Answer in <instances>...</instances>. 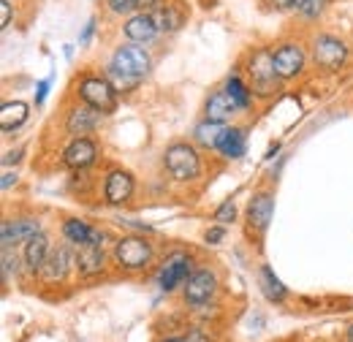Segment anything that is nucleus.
I'll list each match as a JSON object with an SVG mask.
<instances>
[{
    "label": "nucleus",
    "instance_id": "1",
    "mask_svg": "<svg viewBox=\"0 0 353 342\" xmlns=\"http://www.w3.org/2000/svg\"><path fill=\"white\" fill-rule=\"evenodd\" d=\"M250 79H253V90L259 95H272L277 90V71H274V60H272V52L259 49L253 57H250Z\"/></svg>",
    "mask_w": 353,
    "mask_h": 342
},
{
    "label": "nucleus",
    "instance_id": "2",
    "mask_svg": "<svg viewBox=\"0 0 353 342\" xmlns=\"http://www.w3.org/2000/svg\"><path fill=\"white\" fill-rule=\"evenodd\" d=\"M166 169L179 182H188V179L199 177V155H196V150L188 147V144H172L166 150Z\"/></svg>",
    "mask_w": 353,
    "mask_h": 342
},
{
    "label": "nucleus",
    "instance_id": "3",
    "mask_svg": "<svg viewBox=\"0 0 353 342\" xmlns=\"http://www.w3.org/2000/svg\"><path fill=\"white\" fill-rule=\"evenodd\" d=\"M114 258H117V263L123 269H144L150 263V258H152V248L141 237H125V239L117 242Z\"/></svg>",
    "mask_w": 353,
    "mask_h": 342
},
{
    "label": "nucleus",
    "instance_id": "4",
    "mask_svg": "<svg viewBox=\"0 0 353 342\" xmlns=\"http://www.w3.org/2000/svg\"><path fill=\"white\" fill-rule=\"evenodd\" d=\"M79 95L85 98V103H90L92 109L98 112H114L117 106V98H114V87L109 79H101V77H90L79 85Z\"/></svg>",
    "mask_w": 353,
    "mask_h": 342
},
{
    "label": "nucleus",
    "instance_id": "5",
    "mask_svg": "<svg viewBox=\"0 0 353 342\" xmlns=\"http://www.w3.org/2000/svg\"><path fill=\"white\" fill-rule=\"evenodd\" d=\"M312 57H315V63L321 68L337 71L348 57V46L340 39H334V36H318L315 43H312Z\"/></svg>",
    "mask_w": 353,
    "mask_h": 342
},
{
    "label": "nucleus",
    "instance_id": "6",
    "mask_svg": "<svg viewBox=\"0 0 353 342\" xmlns=\"http://www.w3.org/2000/svg\"><path fill=\"white\" fill-rule=\"evenodd\" d=\"M150 66H152V60L141 46H120L112 57V68H117L128 77H136V79H141L150 71Z\"/></svg>",
    "mask_w": 353,
    "mask_h": 342
},
{
    "label": "nucleus",
    "instance_id": "7",
    "mask_svg": "<svg viewBox=\"0 0 353 342\" xmlns=\"http://www.w3.org/2000/svg\"><path fill=\"white\" fill-rule=\"evenodd\" d=\"M272 60L280 79H294L305 68V52L296 43H283L277 52H272Z\"/></svg>",
    "mask_w": 353,
    "mask_h": 342
},
{
    "label": "nucleus",
    "instance_id": "8",
    "mask_svg": "<svg viewBox=\"0 0 353 342\" xmlns=\"http://www.w3.org/2000/svg\"><path fill=\"white\" fill-rule=\"evenodd\" d=\"M215 285H218L215 274H212V272H207V269H201V272H196V274H190V277H188L185 299L190 301V304H204V301L212 299Z\"/></svg>",
    "mask_w": 353,
    "mask_h": 342
},
{
    "label": "nucleus",
    "instance_id": "9",
    "mask_svg": "<svg viewBox=\"0 0 353 342\" xmlns=\"http://www.w3.org/2000/svg\"><path fill=\"white\" fill-rule=\"evenodd\" d=\"M188 274H190V258L188 256H172L166 263H163L158 283H161V288H163V291H174L176 285H182V283L188 280Z\"/></svg>",
    "mask_w": 353,
    "mask_h": 342
},
{
    "label": "nucleus",
    "instance_id": "10",
    "mask_svg": "<svg viewBox=\"0 0 353 342\" xmlns=\"http://www.w3.org/2000/svg\"><path fill=\"white\" fill-rule=\"evenodd\" d=\"M95 152H98L95 144H92L90 139H82V136H79V139H77L74 144H68V150L63 152V163H65L68 169H77V171L88 169L90 163L95 161Z\"/></svg>",
    "mask_w": 353,
    "mask_h": 342
},
{
    "label": "nucleus",
    "instance_id": "11",
    "mask_svg": "<svg viewBox=\"0 0 353 342\" xmlns=\"http://www.w3.org/2000/svg\"><path fill=\"white\" fill-rule=\"evenodd\" d=\"M39 234V220H6L3 228H0V239H3V248H11L17 242H28L30 237Z\"/></svg>",
    "mask_w": 353,
    "mask_h": 342
},
{
    "label": "nucleus",
    "instance_id": "12",
    "mask_svg": "<svg viewBox=\"0 0 353 342\" xmlns=\"http://www.w3.org/2000/svg\"><path fill=\"white\" fill-rule=\"evenodd\" d=\"M125 36H128L131 41H139V43L152 41V39L158 36V25H155V17H152V14H147V11H139V14H133L131 19L125 22Z\"/></svg>",
    "mask_w": 353,
    "mask_h": 342
},
{
    "label": "nucleus",
    "instance_id": "13",
    "mask_svg": "<svg viewBox=\"0 0 353 342\" xmlns=\"http://www.w3.org/2000/svg\"><path fill=\"white\" fill-rule=\"evenodd\" d=\"M68 266H71V253H68V248H57V250L49 253V258L44 261V266L39 269V274H41L44 283H60V280L68 274Z\"/></svg>",
    "mask_w": 353,
    "mask_h": 342
},
{
    "label": "nucleus",
    "instance_id": "14",
    "mask_svg": "<svg viewBox=\"0 0 353 342\" xmlns=\"http://www.w3.org/2000/svg\"><path fill=\"white\" fill-rule=\"evenodd\" d=\"M103 193H106V201H109V204H123V201H128L133 193V177L128 171H112V174L106 177Z\"/></svg>",
    "mask_w": 353,
    "mask_h": 342
},
{
    "label": "nucleus",
    "instance_id": "15",
    "mask_svg": "<svg viewBox=\"0 0 353 342\" xmlns=\"http://www.w3.org/2000/svg\"><path fill=\"white\" fill-rule=\"evenodd\" d=\"M101 123V114H98V109H92V106H77L71 114H68V120H65V128L68 133H74V136H79V133H90V130L95 128Z\"/></svg>",
    "mask_w": 353,
    "mask_h": 342
},
{
    "label": "nucleus",
    "instance_id": "16",
    "mask_svg": "<svg viewBox=\"0 0 353 342\" xmlns=\"http://www.w3.org/2000/svg\"><path fill=\"white\" fill-rule=\"evenodd\" d=\"M77 266H79V272L82 274H98L101 269H103V250H101V245H79V250H77Z\"/></svg>",
    "mask_w": 353,
    "mask_h": 342
},
{
    "label": "nucleus",
    "instance_id": "17",
    "mask_svg": "<svg viewBox=\"0 0 353 342\" xmlns=\"http://www.w3.org/2000/svg\"><path fill=\"white\" fill-rule=\"evenodd\" d=\"M272 212H274V201H272V196H269V193H259V196L250 201V207H248L250 225L259 228V231H264L266 225H269V220H272Z\"/></svg>",
    "mask_w": 353,
    "mask_h": 342
},
{
    "label": "nucleus",
    "instance_id": "18",
    "mask_svg": "<svg viewBox=\"0 0 353 342\" xmlns=\"http://www.w3.org/2000/svg\"><path fill=\"white\" fill-rule=\"evenodd\" d=\"M239 106L234 103V98L221 90V92H215L210 101H207V120H212V123H225L234 112H236Z\"/></svg>",
    "mask_w": 353,
    "mask_h": 342
},
{
    "label": "nucleus",
    "instance_id": "19",
    "mask_svg": "<svg viewBox=\"0 0 353 342\" xmlns=\"http://www.w3.org/2000/svg\"><path fill=\"white\" fill-rule=\"evenodd\" d=\"M63 231H65V237L71 239V242H77V245H103V234L101 231H95V228H90L85 220H68L65 225H63Z\"/></svg>",
    "mask_w": 353,
    "mask_h": 342
},
{
    "label": "nucleus",
    "instance_id": "20",
    "mask_svg": "<svg viewBox=\"0 0 353 342\" xmlns=\"http://www.w3.org/2000/svg\"><path fill=\"white\" fill-rule=\"evenodd\" d=\"M46 258H49V239L39 231L36 237H30V239L25 242V261H28V266H30L33 272H39V269L44 266Z\"/></svg>",
    "mask_w": 353,
    "mask_h": 342
},
{
    "label": "nucleus",
    "instance_id": "21",
    "mask_svg": "<svg viewBox=\"0 0 353 342\" xmlns=\"http://www.w3.org/2000/svg\"><path fill=\"white\" fill-rule=\"evenodd\" d=\"M25 120H28V106H25L22 101H8V103H3V109H0V128L14 130V128H19Z\"/></svg>",
    "mask_w": 353,
    "mask_h": 342
},
{
    "label": "nucleus",
    "instance_id": "22",
    "mask_svg": "<svg viewBox=\"0 0 353 342\" xmlns=\"http://www.w3.org/2000/svg\"><path fill=\"white\" fill-rule=\"evenodd\" d=\"M225 158H242L245 155V133L239 128H225L221 136V144H218Z\"/></svg>",
    "mask_w": 353,
    "mask_h": 342
},
{
    "label": "nucleus",
    "instance_id": "23",
    "mask_svg": "<svg viewBox=\"0 0 353 342\" xmlns=\"http://www.w3.org/2000/svg\"><path fill=\"white\" fill-rule=\"evenodd\" d=\"M223 130H225V128H223L221 123L207 120V123H201V125L196 128V141H199L201 147H218V144H221Z\"/></svg>",
    "mask_w": 353,
    "mask_h": 342
},
{
    "label": "nucleus",
    "instance_id": "24",
    "mask_svg": "<svg viewBox=\"0 0 353 342\" xmlns=\"http://www.w3.org/2000/svg\"><path fill=\"white\" fill-rule=\"evenodd\" d=\"M261 288H264L266 299L269 301H283L285 299V288H283V283L274 277V272L269 269V266H264L261 269Z\"/></svg>",
    "mask_w": 353,
    "mask_h": 342
},
{
    "label": "nucleus",
    "instance_id": "25",
    "mask_svg": "<svg viewBox=\"0 0 353 342\" xmlns=\"http://www.w3.org/2000/svg\"><path fill=\"white\" fill-rule=\"evenodd\" d=\"M152 17H155L158 30H169L172 33L182 25V14H176L174 8H158V11H152Z\"/></svg>",
    "mask_w": 353,
    "mask_h": 342
},
{
    "label": "nucleus",
    "instance_id": "26",
    "mask_svg": "<svg viewBox=\"0 0 353 342\" xmlns=\"http://www.w3.org/2000/svg\"><path fill=\"white\" fill-rule=\"evenodd\" d=\"M225 92L234 98V103H236L239 109H248V106H250V90L242 85L236 77H231V79L225 82Z\"/></svg>",
    "mask_w": 353,
    "mask_h": 342
},
{
    "label": "nucleus",
    "instance_id": "27",
    "mask_svg": "<svg viewBox=\"0 0 353 342\" xmlns=\"http://www.w3.org/2000/svg\"><path fill=\"white\" fill-rule=\"evenodd\" d=\"M109 82H112V87H114V90L125 92V90H133V87L139 85L141 79L128 77V74H123V71H117V68H112V66H109Z\"/></svg>",
    "mask_w": 353,
    "mask_h": 342
},
{
    "label": "nucleus",
    "instance_id": "28",
    "mask_svg": "<svg viewBox=\"0 0 353 342\" xmlns=\"http://www.w3.org/2000/svg\"><path fill=\"white\" fill-rule=\"evenodd\" d=\"M323 6H326V0H307V3H305L299 11H302L305 17H310V19H312V17H318V14L323 11Z\"/></svg>",
    "mask_w": 353,
    "mask_h": 342
},
{
    "label": "nucleus",
    "instance_id": "29",
    "mask_svg": "<svg viewBox=\"0 0 353 342\" xmlns=\"http://www.w3.org/2000/svg\"><path fill=\"white\" fill-rule=\"evenodd\" d=\"M234 217H236V210H234V204H231V201H225L221 210L215 212V220H221V223H231Z\"/></svg>",
    "mask_w": 353,
    "mask_h": 342
},
{
    "label": "nucleus",
    "instance_id": "30",
    "mask_svg": "<svg viewBox=\"0 0 353 342\" xmlns=\"http://www.w3.org/2000/svg\"><path fill=\"white\" fill-rule=\"evenodd\" d=\"M109 8L114 14H128L131 8H136V0H109Z\"/></svg>",
    "mask_w": 353,
    "mask_h": 342
},
{
    "label": "nucleus",
    "instance_id": "31",
    "mask_svg": "<svg viewBox=\"0 0 353 342\" xmlns=\"http://www.w3.org/2000/svg\"><path fill=\"white\" fill-rule=\"evenodd\" d=\"M8 25H11V3L0 0V28H8Z\"/></svg>",
    "mask_w": 353,
    "mask_h": 342
},
{
    "label": "nucleus",
    "instance_id": "32",
    "mask_svg": "<svg viewBox=\"0 0 353 342\" xmlns=\"http://www.w3.org/2000/svg\"><path fill=\"white\" fill-rule=\"evenodd\" d=\"M136 8H141V11H147V14H152V11H158V8H163V0H136Z\"/></svg>",
    "mask_w": 353,
    "mask_h": 342
},
{
    "label": "nucleus",
    "instance_id": "33",
    "mask_svg": "<svg viewBox=\"0 0 353 342\" xmlns=\"http://www.w3.org/2000/svg\"><path fill=\"white\" fill-rule=\"evenodd\" d=\"M223 239V228H210L207 231V242H212V245H218Z\"/></svg>",
    "mask_w": 353,
    "mask_h": 342
},
{
    "label": "nucleus",
    "instance_id": "34",
    "mask_svg": "<svg viewBox=\"0 0 353 342\" xmlns=\"http://www.w3.org/2000/svg\"><path fill=\"white\" fill-rule=\"evenodd\" d=\"M185 340H188V342H207V337H204L201 332H190V334H188Z\"/></svg>",
    "mask_w": 353,
    "mask_h": 342
},
{
    "label": "nucleus",
    "instance_id": "35",
    "mask_svg": "<svg viewBox=\"0 0 353 342\" xmlns=\"http://www.w3.org/2000/svg\"><path fill=\"white\" fill-rule=\"evenodd\" d=\"M46 90H49V82H41V85H39V95H36V101H39V103L46 98Z\"/></svg>",
    "mask_w": 353,
    "mask_h": 342
},
{
    "label": "nucleus",
    "instance_id": "36",
    "mask_svg": "<svg viewBox=\"0 0 353 342\" xmlns=\"http://www.w3.org/2000/svg\"><path fill=\"white\" fill-rule=\"evenodd\" d=\"M92 25H95V22H90L88 28H85V33H82V39H79V43H88V41H90V36H92Z\"/></svg>",
    "mask_w": 353,
    "mask_h": 342
},
{
    "label": "nucleus",
    "instance_id": "37",
    "mask_svg": "<svg viewBox=\"0 0 353 342\" xmlns=\"http://www.w3.org/2000/svg\"><path fill=\"white\" fill-rule=\"evenodd\" d=\"M11 182H17V177L14 174H3V188H8Z\"/></svg>",
    "mask_w": 353,
    "mask_h": 342
},
{
    "label": "nucleus",
    "instance_id": "38",
    "mask_svg": "<svg viewBox=\"0 0 353 342\" xmlns=\"http://www.w3.org/2000/svg\"><path fill=\"white\" fill-rule=\"evenodd\" d=\"M285 3H288V6H291V8H302V6H305V3H307V0H285Z\"/></svg>",
    "mask_w": 353,
    "mask_h": 342
},
{
    "label": "nucleus",
    "instance_id": "39",
    "mask_svg": "<svg viewBox=\"0 0 353 342\" xmlns=\"http://www.w3.org/2000/svg\"><path fill=\"white\" fill-rule=\"evenodd\" d=\"M348 340L353 342V326H351V332H348Z\"/></svg>",
    "mask_w": 353,
    "mask_h": 342
},
{
    "label": "nucleus",
    "instance_id": "40",
    "mask_svg": "<svg viewBox=\"0 0 353 342\" xmlns=\"http://www.w3.org/2000/svg\"><path fill=\"white\" fill-rule=\"evenodd\" d=\"M166 342H188V340H166Z\"/></svg>",
    "mask_w": 353,
    "mask_h": 342
}]
</instances>
